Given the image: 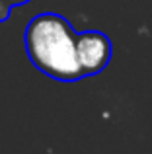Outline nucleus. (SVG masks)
<instances>
[{"mask_svg":"<svg viewBox=\"0 0 152 154\" xmlns=\"http://www.w3.org/2000/svg\"><path fill=\"white\" fill-rule=\"evenodd\" d=\"M76 57L84 76H94L109 64L111 39L102 31L76 33Z\"/></svg>","mask_w":152,"mask_h":154,"instance_id":"nucleus-2","label":"nucleus"},{"mask_svg":"<svg viewBox=\"0 0 152 154\" xmlns=\"http://www.w3.org/2000/svg\"><path fill=\"white\" fill-rule=\"evenodd\" d=\"M23 45L31 64L61 82L84 78L76 57V31L66 18L55 12L39 14L27 23Z\"/></svg>","mask_w":152,"mask_h":154,"instance_id":"nucleus-1","label":"nucleus"},{"mask_svg":"<svg viewBox=\"0 0 152 154\" xmlns=\"http://www.w3.org/2000/svg\"><path fill=\"white\" fill-rule=\"evenodd\" d=\"M10 12H12V6L6 0H0V22H6L10 18Z\"/></svg>","mask_w":152,"mask_h":154,"instance_id":"nucleus-3","label":"nucleus"},{"mask_svg":"<svg viewBox=\"0 0 152 154\" xmlns=\"http://www.w3.org/2000/svg\"><path fill=\"white\" fill-rule=\"evenodd\" d=\"M8 4H10L12 8L14 6H22V4H27V2H31V0H6Z\"/></svg>","mask_w":152,"mask_h":154,"instance_id":"nucleus-4","label":"nucleus"}]
</instances>
